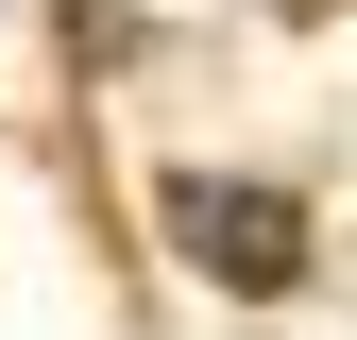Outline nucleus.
<instances>
[{
	"label": "nucleus",
	"instance_id": "obj_1",
	"mask_svg": "<svg viewBox=\"0 0 357 340\" xmlns=\"http://www.w3.org/2000/svg\"><path fill=\"white\" fill-rule=\"evenodd\" d=\"M188 238H204V272H221V255H238V272H289L273 204H221V187H188Z\"/></svg>",
	"mask_w": 357,
	"mask_h": 340
}]
</instances>
